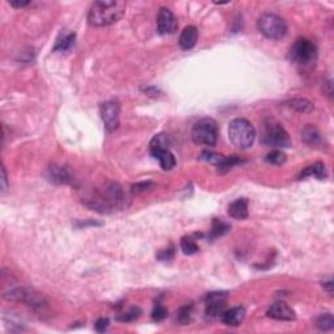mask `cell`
<instances>
[{
	"mask_svg": "<svg viewBox=\"0 0 334 334\" xmlns=\"http://www.w3.org/2000/svg\"><path fill=\"white\" fill-rule=\"evenodd\" d=\"M228 137L233 142L234 147L239 149H247L252 147L256 137L254 126L247 120V119H234L228 126Z\"/></svg>",
	"mask_w": 334,
	"mask_h": 334,
	"instance_id": "obj_3",
	"label": "cell"
},
{
	"mask_svg": "<svg viewBox=\"0 0 334 334\" xmlns=\"http://www.w3.org/2000/svg\"><path fill=\"white\" fill-rule=\"evenodd\" d=\"M257 28L262 35L269 39H281L287 33V25L285 20L274 13H264L257 21Z\"/></svg>",
	"mask_w": 334,
	"mask_h": 334,
	"instance_id": "obj_7",
	"label": "cell"
},
{
	"mask_svg": "<svg viewBox=\"0 0 334 334\" xmlns=\"http://www.w3.org/2000/svg\"><path fill=\"white\" fill-rule=\"evenodd\" d=\"M245 317V311L243 307H234L228 311H223L221 315L222 323L228 326H238L243 323Z\"/></svg>",
	"mask_w": 334,
	"mask_h": 334,
	"instance_id": "obj_14",
	"label": "cell"
},
{
	"mask_svg": "<svg viewBox=\"0 0 334 334\" xmlns=\"http://www.w3.org/2000/svg\"><path fill=\"white\" fill-rule=\"evenodd\" d=\"M316 176L319 179H324L326 176L325 166L321 162H317V163L311 164V166L305 167V170L302 171V174L299 175V179L307 178V176Z\"/></svg>",
	"mask_w": 334,
	"mask_h": 334,
	"instance_id": "obj_19",
	"label": "cell"
},
{
	"mask_svg": "<svg viewBox=\"0 0 334 334\" xmlns=\"http://www.w3.org/2000/svg\"><path fill=\"white\" fill-rule=\"evenodd\" d=\"M127 4L120 0H109V2H94L88 13V21L90 25L107 26L115 24L123 17Z\"/></svg>",
	"mask_w": 334,
	"mask_h": 334,
	"instance_id": "obj_2",
	"label": "cell"
},
{
	"mask_svg": "<svg viewBox=\"0 0 334 334\" xmlns=\"http://www.w3.org/2000/svg\"><path fill=\"white\" fill-rule=\"evenodd\" d=\"M9 4L12 7H15V8H24V7L29 6L30 2H28V0H24V2H9Z\"/></svg>",
	"mask_w": 334,
	"mask_h": 334,
	"instance_id": "obj_33",
	"label": "cell"
},
{
	"mask_svg": "<svg viewBox=\"0 0 334 334\" xmlns=\"http://www.w3.org/2000/svg\"><path fill=\"white\" fill-rule=\"evenodd\" d=\"M50 178L55 183H58V184H69V183H72V178H71L69 173L61 166L50 167Z\"/></svg>",
	"mask_w": 334,
	"mask_h": 334,
	"instance_id": "obj_18",
	"label": "cell"
},
{
	"mask_svg": "<svg viewBox=\"0 0 334 334\" xmlns=\"http://www.w3.org/2000/svg\"><path fill=\"white\" fill-rule=\"evenodd\" d=\"M7 188H8V184H7V174L4 166L2 167V192H6Z\"/></svg>",
	"mask_w": 334,
	"mask_h": 334,
	"instance_id": "obj_32",
	"label": "cell"
},
{
	"mask_svg": "<svg viewBox=\"0 0 334 334\" xmlns=\"http://www.w3.org/2000/svg\"><path fill=\"white\" fill-rule=\"evenodd\" d=\"M101 118L103 120L105 128L109 132H113L119 126V115H120V107L116 102L109 101L101 105Z\"/></svg>",
	"mask_w": 334,
	"mask_h": 334,
	"instance_id": "obj_10",
	"label": "cell"
},
{
	"mask_svg": "<svg viewBox=\"0 0 334 334\" xmlns=\"http://www.w3.org/2000/svg\"><path fill=\"white\" fill-rule=\"evenodd\" d=\"M4 298L12 300V302L25 303V304L30 305L34 309H44L45 305H46V302H45L42 295L38 294L37 291H33L26 287L13 288V290L6 293Z\"/></svg>",
	"mask_w": 334,
	"mask_h": 334,
	"instance_id": "obj_9",
	"label": "cell"
},
{
	"mask_svg": "<svg viewBox=\"0 0 334 334\" xmlns=\"http://www.w3.org/2000/svg\"><path fill=\"white\" fill-rule=\"evenodd\" d=\"M228 230H230V226H228L227 223L219 221V219L217 218L213 219V223H212V236H213V238H218V236L225 235L226 233H228Z\"/></svg>",
	"mask_w": 334,
	"mask_h": 334,
	"instance_id": "obj_22",
	"label": "cell"
},
{
	"mask_svg": "<svg viewBox=\"0 0 334 334\" xmlns=\"http://www.w3.org/2000/svg\"><path fill=\"white\" fill-rule=\"evenodd\" d=\"M197 37H199V32H197L195 26H185L182 34H180V38H179V45H180V47L183 50L192 49L196 45Z\"/></svg>",
	"mask_w": 334,
	"mask_h": 334,
	"instance_id": "obj_16",
	"label": "cell"
},
{
	"mask_svg": "<svg viewBox=\"0 0 334 334\" xmlns=\"http://www.w3.org/2000/svg\"><path fill=\"white\" fill-rule=\"evenodd\" d=\"M174 257V247L167 248V249L161 251L158 254V259L162 260V261H169Z\"/></svg>",
	"mask_w": 334,
	"mask_h": 334,
	"instance_id": "obj_30",
	"label": "cell"
},
{
	"mask_svg": "<svg viewBox=\"0 0 334 334\" xmlns=\"http://www.w3.org/2000/svg\"><path fill=\"white\" fill-rule=\"evenodd\" d=\"M226 299L227 294L226 293H211L206 298V315L211 317H217L222 315L225 309Z\"/></svg>",
	"mask_w": 334,
	"mask_h": 334,
	"instance_id": "obj_12",
	"label": "cell"
},
{
	"mask_svg": "<svg viewBox=\"0 0 334 334\" xmlns=\"http://www.w3.org/2000/svg\"><path fill=\"white\" fill-rule=\"evenodd\" d=\"M176 28H178V21L173 12L169 8L159 9L158 17H157V29L159 34H173L176 32Z\"/></svg>",
	"mask_w": 334,
	"mask_h": 334,
	"instance_id": "obj_11",
	"label": "cell"
},
{
	"mask_svg": "<svg viewBox=\"0 0 334 334\" xmlns=\"http://www.w3.org/2000/svg\"><path fill=\"white\" fill-rule=\"evenodd\" d=\"M264 142L268 147L276 148H288L290 147V137L285 128L274 119H269L265 121L264 130Z\"/></svg>",
	"mask_w": 334,
	"mask_h": 334,
	"instance_id": "obj_8",
	"label": "cell"
},
{
	"mask_svg": "<svg viewBox=\"0 0 334 334\" xmlns=\"http://www.w3.org/2000/svg\"><path fill=\"white\" fill-rule=\"evenodd\" d=\"M180 247H182L183 254L184 255H195L199 251V245L192 238H183L182 242H180Z\"/></svg>",
	"mask_w": 334,
	"mask_h": 334,
	"instance_id": "obj_24",
	"label": "cell"
},
{
	"mask_svg": "<svg viewBox=\"0 0 334 334\" xmlns=\"http://www.w3.org/2000/svg\"><path fill=\"white\" fill-rule=\"evenodd\" d=\"M126 196L118 183H107L103 188L94 190L85 199L84 204L99 213H109L124 206Z\"/></svg>",
	"mask_w": 334,
	"mask_h": 334,
	"instance_id": "obj_1",
	"label": "cell"
},
{
	"mask_svg": "<svg viewBox=\"0 0 334 334\" xmlns=\"http://www.w3.org/2000/svg\"><path fill=\"white\" fill-rule=\"evenodd\" d=\"M228 214L235 219H245L248 217V202L245 199H239L231 202L228 206Z\"/></svg>",
	"mask_w": 334,
	"mask_h": 334,
	"instance_id": "obj_17",
	"label": "cell"
},
{
	"mask_svg": "<svg viewBox=\"0 0 334 334\" xmlns=\"http://www.w3.org/2000/svg\"><path fill=\"white\" fill-rule=\"evenodd\" d=\"M75 38H76L75 33H69V34L63 35V38L58 39L54 50L55 51H67V50L71 49L72 45L75 44Z\"/></svg>",
	"mask_w": 334,
	"mask_h": 334,
	"instance_id": "obj_21",
	"label": "cell"
},
{
	"mask_svg": "<svg viewBox=\"0 0 334 334\" xmlns=\"http://www.w3.org/2000/svg\"><path fill=\"white\" fill-rule=\"evenodd\" d=\"M140 314H141V311L138 308H132L130 312H127V314H124L123 316L118 317L119 321H123V323H127V321H132V320L137 319L138 316H140Z\"/></svg>",
	"mask_w": 334,
	"mask_h": 334,
	"instance_id": "obj_28",
	"label": "cell"
},
{
	"mask_svg": "<svg viewBox=\"0 0 334 334\" xmlns=\"http://www.w3.org/2000/svg\"><path fill=\"white\" fill-rule=\"evenodd\" d=\"M265 159L268 163L280 166V164H283L286 162V154L281 150H273L272 153H269Z\"/></svg>",
	"mask_w": 334,
	"mask_h": 334,
	"instance_id": "obj_25",
	"label": "cell"
},
{
	"mask_svg": "<svg viewBox=\"0 0 334 334\" xmlns=\"http://www.w3.org/2000/svg\"><path fill=\"white\" fill-rule=\"evenodd\" d=\"M316 326L320 330H330L334 326V317L330 314H324L317 319Z\"/></svg>",
	"mask_w": 334,
	"mask_h": 334,
	"instance_id": "obj_23",
	"label": "cell"
},
{
	"mask_svg": "<svg viewBox=\"0 0 334 334\" xmlns=\"http://www.w3.org/2000/svg\"><path fill=\"white\" fill-rule=\"evenodd\" d=\"M150 154L158 159L163 170H173L176 164V159L171 150L169 149V138L166 135H157L150 141Z\"/></svg>",
	"mask_w": 334,
	"mask_h": 334,
	"instance_id": "obj_6",
	"label": "cell"
},
{
	"mask_svg": "<svg viewBox=\"0 0 334 334\" xmlns=\"http://www.w3.org/2000/svg\"><path fill=\"white\" fill-rule=\"evenodd\" d=\"M218 138L217 123L211 118H205L197 121L192 128V140L197 145L214 147Z\"/></svg>",
	"mask_w": 334,
	"mask_h": 334,
	"instance_id": "obj_5",
	"label": "cell"
},
{
	"mask_svg": "<svg viewBox=\"0 0 334 334\" xmlns=\"http://www.w3.org/2000/svg\"><path fill=\"white\" fill-rule=\"evenodd\" d=\"M153 183L152 182H142V183H137V184H135L132 187V192L133 193H141V192H145V191H149L150 188L153 187Z\"/></svg>",
	"mask_w": 334,
	"mask_h": 334,
	"instance_id": "obj_29",
	"label": "cell"
},
{
	"mask_svg": "<svg viewBox=\"0 0 334 334\" xmlns=\"http://www.w3.org/2000/svg\"><path fill=\"white\" fill-rule=\"evenodd\" d=\"M317 58V49L312 40L299 38L291 47V59L302 68H309L315 64Z\"/></svg>",
	"mask_w": 334,
	"mask_h": 334,
	"instance_id": "obj_4",
	"label": "cell"
},
{
	"mask_svg": "<svg viewBox=\"0 0 334 334\" xmlns=\"http://www.w3.org/2000/svg\"><path fill=\"white\" fill-rule=\"evenodd\" d=\"M95 330L98 331V333H103L105 330L109 326V319H105V317H101V319L97 320V323H95Z\"/></svg>",
	"mask_w": 334,
	"mask_h": 334,
	"instance_id": "obj_31",
	"label": "cell"
},
{
	"mask_svg": "<svg viewBox=\"0 0 334 334\" xmlns=\"http://www.w3.org/2000/svg\"><path fill=\"white\" fill-rule=\"evenodd\" d=\"M288 107L291 109L297 110L298 113H311L314 110V103L309 102L308 99H303V98H295L291 99V101L286 102Z\"/></svg>",
	"mask_w": 334,
	"mask_h": 334,
	"instance_id": "obj_20",
	"label": "cell"
},
{
	"mask_svg": "<svg viewBox=\"0 0 334 334\" xmlns=\"http://www.w3.org/2000/svg\"><path fill=\"white\" fill-rule=\"evenodd\" d=\"M302 140L305 144L312 148L321 147L324 142L323 135H321L320 131L317 130L316 127H314V126H307V127L302 131Z\"/></svg>",
	"mask_w": 334,
	"mask_h": 334,
	"instance_id": "obj_15",
	"label": "cell"
},
{
	"mask_svg": "<svg viewBox=\"0 0 334 334\" xmlns=\"http://www.w3.org/2000/svg\"><path fill=\"white\" fill-rule=\"evenodd\" d=\"M152 317L154 321H162V320H164L167 317V308L164 305L158 304L156 308L153 309Z\"/></svg>",
	"mask_w": 334,
	"mask_h": 334,
	"instance_id": "obj_27",
	"label": "cell"
},
{
	"mask_svg": "<svg viewBox=\"0 0 334 334\" xmlns=\"http://www.w3.org/2000/svg\"><path fill=\"white\" fill-rule=\"evenodd\" d=\"M324 287L326 288V290H328V293L329 294H333V280H329V281H325V282H324Z\"/></svg>",
	"mask_w": 334,
	"mask_h": 334,
	"instance_id": "obj_34",
	"label": "cell"
},
{
	"mask_svg": "<svg viewBox=\"0 0 334 334\" xmlns=\"http://www.w3.org/2000/svg\"><path fill=\"white\" fill-rule=\"evenodd\" d=\"M191 316H192V305H184L179 309L178 312V321L183 325L188 324L191 321Z\"/></svg>",
	"mask_w": 334,
	"mask_h": 334,
	"instance_id": "obj_26",
	"label": "cell"
},
{
	"mask_svg": "<svg viewBox=\"0 0 334 334\" xmlns=\"http://www.w3.org/2000/svg\"><path fill=\"white\" fill-rule=\"evenodd\" d=\"M266 315H268V317H270V319L280 320V321H291V320H295L294 309L290 308V307L283 302L274 303L272 307H269Z\"/></svg>",
	"mask_w": 334,
	"mask_h": 334,
	"instance_id": "obj_13",
	"label": "cell"
}]
</instances>
